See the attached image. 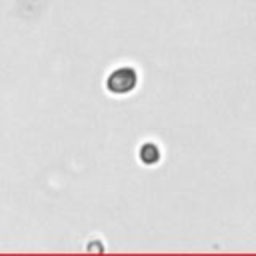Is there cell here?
I'll return each mask as SVG.
<instances>
[{
	"mask_svg": "<svg viewBox=\"0 0 256 256\" xmlns=\"http://www.w3.org/2000/svg\"><path fill=\"white\" fill-rule=\"evenodd\" d=\"M160 148L154 144V142H144L142 146H140V150H138V158H140V162L142 164H146V166H154V164H158L160 162Z\"/></svg>",
	"mask_w": 256,
	"mask_h": 256,
	"instance_id": "2",
	"label": "cell"
},
{
	"mask_svg": "<svg viewBox=\"0 0 256 256\" xmlns=\"http://www.w3.org/2000/svg\"><path fill=\"white\" fill-rule=\"evenodd\" d=\"M138 86V72L132 66H120L106 78V90L114 96H126Z\"/></svg>",
	"mask_w": 256,
	"mask_h": 256,
	"instance_id": "1",
	"label": "cell"
}]
</instances>
